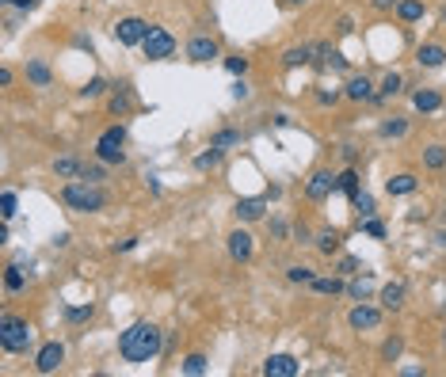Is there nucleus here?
Returning a JSON list of instances; mask_svg holds the SVG:
<instances>
[{
    "instance_id": "obj_45",
    "label": "nucleus",
    "mask_w": 446,
    "mask_h": 377,
    "mask_svg": "<svg viewBox=\"0 0 446 377\" xmlns=\"http://www.w3.org/2000/svg\"><path fill=\"white\" fill-rule=\"evenodd\" d=\"M359 229H363L370 240H385V225H382L377 217H366V221H359Z\"/></svg>"
},
{
    "instance_id": "obj_35",
    "label": "nucleus",
    "mask_w": 446,
    "mask_h": 377,
    "mask_svg": "<svg viewBox=\"0 0 446 377\" xmlns=\"http://www.w3.org/2000/svg\"><path fill=\"white\" fill-rule=\"evenodd\" d=\"M332 271L343 274V279H355V274H363V259L359 256H340L336 263H332Z\"/></svg>"
},
{
    "instance_id": "obj_6",
    "label": "nucleus",
    "mask_w": 446,
    "mask_h": 377,
    "mask_svg": "<svg viewBox=\"0 0 446 377\" xmlns=\"http://www.w3.org/2000/svg\"><path fill=\"white\" fill-rule=\"evenodd\" d=\"M149 27L153 24H145L141 16H122L115 27H111V35H115V42L122 50H133V46H141L145 35H149Z\"/></svg>"
},
{
    "instance_id": "obj_18",
    "label": "nucleus",
    "mask_w": 446,
    "mask_h": 377,
    "mask_svg": "<svg viewBox=\"0 0 446 377\" xmlns=\"http://www.w3.org/2000/svg\"><path fill=\"white\" fill-rule=\"evenodd\" d=\"M309 290L313 294H320V297H340V294H348V279L343 274H317L313 282H309Z\"/></svg>"
},
{
    "instance_id": "obj_33",
    "label": "nucleus",
    "mask_w": 446,
    "mask_h": 377,
    "mask_svg": "<svg viewBox=\"0 0 446 377\" xmlns=\"http://www.w3.org/2000/svg\"><path fill=\"white\" fill-rule=\"evenodd\" d=\"M313 279H317V271L305 267V263H290L286 267V282H294V286H309Z\"/></svg>"
},
{
    "instance_id": "obj_14",
    "label": "nucleus",
    "mask_w": 446,
    "mask_h": 377,
    "mask_svg": "<svg viewBox=\"0 0 446 377\" xmlns=\"http://www.w3.org/2000/svg\"><path fill=\"white\" fill-rule=\"evenodd\" d=\"M263 377H298L302 373V362L294 358V354H267L263 366H260Z\"/></svg>"
},
{
    "instance_id": "obj_27",
    "label": "nucleus",
    "mask_w": 446,
    "mask_h": 377,
    "mask_svg": "<svg viewBox=\"0 0 446 377\" xmlns=\"http://www.w3.org/2000/svg\"><path fill=\"white\" fill-rule=\"evenodd\" d=\"M393 16L400 19V24H420V19L427 16V4H423V0H400Z\"/></svg>"
},
{
    "instance_id": "obj_30",
    "label": "nucleus",
    "mask_w": 446,
    "mask_h": 377,
    "mask_svg": "<svg viewBox=\"0 0 446 377\" xmlns=\"http://www.w3.org/2000/svg\"><path fill=\"white\" fill-rule=\"evenodd\" d=\"M336 191H343L348 198H355L363 191V175H359V168H343L340 175H336Z\"/></svg>"
},
{
    "instance_id": "obj_10",
    "label": "nucleus",
    "mask_w": 446,
    "mask_h": 377,
    "mask_svg": "<svg viewBox=\"0 0 446 377\" xmlns=\"http://www.w3.org/2000/svg\"><path fill=\"white\" fill-rule=\"evenodd\" d=\"M187 61H195V65H206V61H214L221 58V46H218V38L214 35H191L187 38Z\"/></svg>"
},
{
    "instance_id": "obj_50",
    "label": "nucleus",
    "mask_w": 446,
    "mask_h": 377,
    "mask_svg": "<svg viewBox=\"0 0 446 377\" xmlns=\"http://www.w3.org/2000/svg\"><path fill=\"white\" fill-rule=\"evenodd\" d=\"M271 237H275V240H286V237H290L286 221H278V217H271Z\"/></svg>"
},
{
    "instance_id": "obj_23",
    "label": "nucleus",
    "mask_w": 446,
    "mask_h": 377,
    "mask_svg": "<svg viewBox=\"0 0 446 377\" xmlns=\"http://www.w3.org/2000/svg\"><path fill=\"white\" fill-rule=\"evenodd\" d=\"M408 130H412V122L400 118V115L377 122V138H382V141H400V138H408Z\"/></svg>"
},
{
    "instance_id": "obj_31",
    "label": "nucleus",
    "mask_w": 446,
    "mask_h": 377,
    "mask_svg": "<svg viewBox=\"0 0 446 377\" xmlns=\"http://www.w3.org/2000/svg\"><path fill=\"white\" fill-rule=\"evenodd\" d=\"M240 141H244V134H240V130H233V126H221V130H214L210 145H214V149H221V153H229L233 145H240Z\"/></svg>"
},
{
    "instance_id": "obj_22",
    "label": "nucleus",
    "mask_w": 446,
    "mask_h": 377,
    "mask_svg": "<svg viewBox=\"0 0 446 377\" xmlns=\"http://www.w3.org/2000/svg\"><path fill=\"white\" fill-rule=\"evenodd\" d=\"M313 248L320 252V256H340V248H343V232L340 229H320L317 237H313Z\"/></svg>"
},
{
    "instance_id": "obj_44",
    "label": "nucleus",
    "mask_w": 446,
    "mask_h": 377,
    "mask_svg": "<svg viewBox=\"0 0 446 377\" xmlns=\"http://www.w3.org/2000/svg\"><path fill=\"white\" fill-rule=\"evenodd\" d=\"M81 180H88V183H103V180H107V164H103V160H96V164H84Z\"/></svg>"
},
{
    "instance_id": "obj_54",
    "label": "nucleus",
    "mask_w": 446,
    "mask_h": 377,
    "mask_svg": "<svg viewBox=\"0 0 446 377\" xmlns=\"http://www.w3.org/2000/svg\"><path fill=\"white\" fill-rule=\"evenodd\" d=\"M73 46H76V50H88V53L96 50V46H92V38H88V35H73Z\"/></svg>"
},
{
    "instance_id": "obj_13",
    "label": "nucleus",
    "mask_w": 446,
    "mask_h": 377,
    "mask_svg": "<svg viewBox=\"0 0 446 377\" xmlns=\"http://www.w3.org/2000/svg\"><path fill=\"white\" fill-rule=\"evenodd\" d=\"M377 92H374V81L366 73H348V81H343V99H351V103H370Z\"/></svg>"
},
{
    "instance_id": "obj_15",
    "label": "nucleus",
    "mask_w": 446,
    "mask_h": 377,
    "mask_svg": "<svg viewBox=\"0 0 446 377\" xmlns=\"http://www.w3.org/2000/svg\"><path fill=\"white\" fill-rule=\"evenodd\" d=\"M405 297H408V282H405V279H393V282L382 286L377 305H382L385 313H400V309H405Z\"/></svg>"
},
{
    "instance_id": "obj_42",
    "label": "nucleus",
    "mask_w": 446,
    "mask_h": 377,
    "mask_svg": "<svg viewBox=\"0 0 446 377\" xmlns=\"http://www.w3.org/2000/svg\"><path fill=\"white\" fill-rule=\"evenodd\" d=\"M313 99H317V107H336L343 99V88H317Z\"/></svg>"
},
{
    "instance_id": "obj_43",
    "label": "nucleus",
    "mask_w": 446,
    "mask_h": 377,
    "mask_svg": "<svg viewBox=\"0 0 446 377\" xmlns=\"http://www.w3.org/2000/svg\"><path fill=\"white\" fill-rule=\"evenodd\" d=\"M313 237H317V232L309 229L305 221H294V229H290V244H302V248H305V244H313Z\"/></svg>"
},
{
    "instance_id": "obj_48",
    "label": "nucleus",
    "mask_w": 446,
    "mask_h": 377,
    "mask_svg": "<svg viewBox=\"0 0 446 377\" xmlns=\"http://www.w3.org/2000/svg\"><path fill=\"white\" fill-rule=\"evenodd\" d=\"M340 160L348 164V168H355V164H359V149H355V145H343V149H340Z\"/></svg>"
},
{
    "instance_id": "obj_11",
    "label": "nucleus",
    "mask_w": 446,
    "mask_h": 377,
    "mask_svg": "<svg viewBox=\"0 0 446 377\" xmlns=\"http://www.w3.org/2000/svg\"><path fill=\"white\" fill-rule=\"evenodd\" d=\"M267 202H271L267 195L237 198V206H233V217H237V225H255V221H263V217H267Z\"/></svg>"
},
{
    "instance_id": "obj_46",
    "label": "nucleus",
    "mask_w": 446,
    "mask_h": 377,
    "mask_svg": "<svg viewBox=\"0 0 446 377\" xmlns=\"http://www.w3.org/2000/svg\"><path fill=\"white\" fill-rule=\"evenodd\" d=\"M103 92H107V81H103V76H92V81L81 88V95H84V99H99Z\"/></svg>"
},
{
    "instance_id": "obj_2",
    "label": "nucleus",
    "mask_w": 446,
    "mask_h": 377,
    "mask_svg": "<svg viewBox=\"0 0 446 377\" xmlns=\"http://www.w3.org/2000/svg\"><path fill=\"white\" fill-rule=\"evenodd\" d=\"M61 202L73 210V214H99L107 210L111 195L103 183H88V180H65L61 187Z\"/></svg>"
},
{
    "instance_id": "obj_24",
    "label": "nucleus",
    "mask_w": 446,
    "mask_h": 377,
    "mask_svg": "<svg viewBox=\"0 0 446 377\" xmlns=\"http://www.w3.org/2000/svg\"><path fill=\"white\" fill-rule=\"evenodd\" d=\"M283 65L286 69H305V65H313V46H309V42H302V46H286Z\"/></svg>"
},
{
    "instance_id": "obj_58",
    "label": "nucleus",
    "mask_w": 446,
    "mask_h": 377,
    "mask_svg": "<svg viewBox=\"0 0 446 377\" xmlns=\"http://www.w3.org/2000/svg\"><path fill=\"white\" fill-rule=\"evenodd\" d=\"M442 351H446V328H442Z\"/></svg>"
},
{
    "instance_id": "obj_53",
    "label": "nucleus",
    "mask_w": 446,
    "mask_h": 377,
    "mask_svg": "<svg viewBox=\"0 0 446 377\" xmlns=\"http://www.w3.org/2000/svg\"><path fill=\"white\" fill-rule=\"evenodd\" d=\"M138 248V237H122V240H115V252H133Z\"/></svg>"
},
{
    "instance_id": "obj_39",
    "label": "nucleus",
    "mask_w": 446,
    "mask_h": 377,
    "mask_svg": "<svg viewBox=\"0 0 446 377\" xmlns=\"http://www.w3.org/2000/svg\"><path fill=\"white\" fill-rule=\"evenodd\" d=\"M16 210H19V195L12 191V187H4V191H0V217L12 221V217H16Z\"/></svg>"
},
{
    "instance_id": "obj_26",
    "label": "nucleus",
    "mask_w": 446,
    "mask_h": 377,
    "mask_svg": "<svg viewBox=\"0 0 446 377\" xmlns=\"http://www.w3.org/2000/svg\"><path fill=\"white\" fill-rule=\"evenodd\" d=\"M27 81L35 84V88H50V84H54L50 65L42 61V58H27Z\"/></svg>"
},
{
    "instance_id": "obj_34",
    "label": "nucleus",
    "mask_w": 446,
    "mask_h": 377,
    "mask_svg": "<svg viewBox=\"0 0 446 377\" xmlns=\"http://www.w3.org/2000/svg\"><path fill=\"white\" fill-rule=\"evenodd\" d=\"M221 157H225V153H221V149H214V145H210V149H203V153L195 157V172H214L218 164H221Z\"/></svg>"
},
{
    "instance_id": "obj_41",
    "label": "nucleus",
    "mask_w": 446,
    "mask_h": 377,
    "mask_svg": "<svg viewBox=\"0 0 446 377\" xmlns=\"http://www.w3.org/2000/svg\"><path fill=\"white\" fill-rule=\"evenodd\" d=\"M221 65H225V73H233V76H244L252 69V61L244 58V53H229V58H221Z\"/></svg>"
},
{
    "instance_id": "obj_1",
    "label": "nucleus",
    "mask_w": 446,
    "mask_h": 377,
    "mask_svg": "<svg viewBox=\"0 0 446 377\" xmlns=\"http://www.w3.org/2000/svg\"><path fill=\"white\" fill-rule=\"evenodd\" d=\"M164 347V336L157 324H149V320H138V324H130L126 331L118 336V358L130 362V366H141V362H153Z\"/></svg>"
},
{
    "instance_id": "obj_17",
    "label": "nucleus",
    "mask_w": 446,
    "mask_h": 377,
    "mask_svg": "<svg viewBox=\"0 0 446 377\" xmlns=\"http://www.w3.org/2000/svg\"><path fill=\"white\" fill-rule=\"evenodd\" d=\"M442 107H446V99H442L439 88H420V92L412 95V110H416V115H435V110H442Z\"/></svg>"
},
{
    "instance_id": "obj_28",
    "label": "nucleus",
    "mask_w": 446,
    "mask_h": 377,
    "mask_svg": "<svg viewBox=\"0 0 446 377\" xmlns=\"http://www.w3.org/2000/svg\"><path fill=\"white\" fill-rule=\"evenodd\" d=\"M370 294H374L370 274H355V279H348V297L351 301H370Z\"/></svg>"
},
{
    "instance_id": "obj_16",
    "label": "nucleus",
    "mask_w": 446,
    "mask_h": 377,
    "mask_svg": "<svg viewBox=\"0 0 446 377\" xmlns=\"http://www.w3.org/2000/svg\"><path fill=\"white\" fill-rule=\"evenodd\" d=\"M107 110L115 118H122V115H130L133 110V88L126 84V81H118L115 88H111V95H107Z\"/></svg>"
},
{
    "instance_id": "obj_4",
    "label": "nucleus",
    "mask_w": 446,
    "mask_h": 377,
    "mask_svg": "<svg viewBox=\"0 0 446 377\" xmlns=\"http://www.w3.org/2000/svg\"><path fill=\"white\" fill-rule=\"evenodd\" d=\"M126 126L122 122H115V126H107L103 134H99V141H96V160H103V164H126Z\"/></svg>"
},
{
    "instance_id": "obj_32",
    "label": "nucleus",
    "mask_w": 446,
    "mask_h": 377,
    "mask_svg": "<svg viewBox=\"0 0 446 377\" xmlns=\"http://www.w3.org/2000/svg\"><path fill=\"white\" fill-rule=\"evenodd\" d=\"M4 290H8V294L27 290V271L19 267V263H8V267H4Z\"/></svg>"
},
{
    "instance_id": "obj_37",
    "label": "nucleus",
    "mask_w": 446,
    "mask_h": 377,
    "mask_svg": "<svg viewBox=\"0 0 446 377\" xmlns=\"http://www.w3.org/2000/svg\"><path fill=\"white\" fill-rule=\"evenodd\" d=\"M351 206H355V214H359V221H366V217H377V206H374V195H366V191H359L351 198Z\"/></svg>"
},
{
    "instance_id": "obj_7",
    "label": "nucleus",
    "mask_w": 446,
    "mask_h": 377,
    "mask_svg": "<svg viewBox=\"0 0 446 377\" xmlns=\"http://www.w3.org/2000/svg\"><path fill=\"white\" fill-rule=\"evenodd\" d=\"M385 320V309L382 305H370V301H355V309L348 313V328L351 331H377Z\"/></svg>"
},
{
    "instance_id": "obj_51",
    "label": "nucleus",
    "mask_w": 446,
    "mask_h": 377,
    "mask_svg": "<svg viewBox=\"0 0 446 377\" xmlns=\"http://www.w3.org/2000/svg\"><path fill=\"white\" fill-rule=\"evenodd\" d=\"M8 8H16V12H31V8L39 4V0H4Z\"/></svg>"
},
{
    "instance_id": "obj_52",
    "label": "nucleus",
    "mask_w": 446,
    "mask_h": 377,
    "mask_svg": "<svg viewBox=\"0 0 446 377\" xmlns=\"http://www.w3.org/2000/svg\"><path fill=\"white\" fill-rule=\"evenodd\" d=\"M336 31H340V35H355V19H351V16H340Z\"/></svg>"
},
{
    "instance_id": "obj_55",
    "label": "nucleus",
    "mask_w": 446,
    "mask_h": 377,
    "mask_svg": "<svg viewBox=\"0 0 446 377\" xmlns=\"http://www.w3.org/2000/svg\"><path fill=\"white\" fill-rule=\"evenodd\" d=\"M12 81H16V73L8 65H0V88H12Z\"/></svg>"
},
{
    "instance_id": "obj_9",
    "label": "nucleus",
    "mask_w": 446,
    "mask_h": 377,
    "mask_svg": "<svg viewBox=\"0 0 446 377\" xmlns=\"http://www.w3.org/2000/svg\"><path fill=\"white\" fill-rule=\"evenodd\" d=\"M61 366H65V343L61 339H50L35 351V373L50 377V373H58Z\"/></svg>"
},
{
    "instance_id": "obj_29",
    "label": "nucleus",
    "mask_w": 446,
    "mask_h": 377,
    "mask_svg": "<svg viewBox=\"0 0 446 377\" xmlns=\"http://www.w3.org/2000/svg\"><path fill=\"white\" fill-rule=\"evenodd\" d=\"M423 168H427V172H442L446 168V145H442V141L423 145Z\"/></svg>"
},
{
    "instance_id": "obj_57",
    "label": "nucleus",
    "mask_w": 446,
    "mask_h": 377,
    "mask_svg": "<svg viewBox=\"0 0 446 377\" xmlns=\"http://www.w3.org/2000/svg\"><path fill=\"white\" fill-rule=\"evenodd\" d=\"M439 24L446 27V4H442V12H439Z\"/></svg>"
},
{
    "instance_id": "obj_12",
    "label": "nucleus",
    "mask_w": 446,
    "mask_h": 377,
    "mask_svg": "<svg viewBox=\"0 0 446 377\" xmlns=\"http://www.w3.org/2000/svg\"><path fill=\"white\" fill-rule=\"evenodd\" d=\"M225 248H229V259H233V263H248V259L255 256V237H252L248 229L237 225V229L225 237Z\"/></svg>"
},
{
    "instance_id": "obj_36",
    "label": "nucleus",
    "mask_w": 446,
    "mask_h": 377,
    "mask_svg": "<svg viewBox=\"0 0 446 377\" xmlns=\"http://www.w3.org/2000/svg\"><path fill=\"white\" fill-rule=\"evenodd\" d=\"M377 354H382V362H400V354H405V336H389Z\"/></svg>"
},
{
    "instance_id": "obj_8",
    "label": "nucleus",
    "mask_w": 446,
    "mask_h": 377,
    "mask_svg": "<svg viewBox=\"0 0 446 377\" xmlns=\"http://www.w3.org/2000/svg\"><path fill=\"white\" fill-rule=\"evenodd\" d=\"M332 191H336V172H332V168H317L305 180V202H313V206L328 202Z\"/></svg>"
},
{
    "instance_id": "obj_5",
    "label": "nucleus",
    "mask_w": 446,
    "mask_h": 377,
    "mask_svg": "<svg viewBox=\"0 0 446 377\" xmlns=\"http://www.w3.org/2000/svg\"><path fill=\"white\" fill-rule=\"evenodd\" d=\"M141 53L149 61H168V58H176V35L168 27H157L153 24L149 27V35H145V42H141Z\"/></svg>"
},
{
    "instance_id": "obj_38",
    "label": "nucleus",
    "mask_w": 446,
    "mask_h": 377,
    "mask_svg": "<svg viewBox=\"0 0 446 377\" xmlns=\"http://www.w3.org/2000/svg\"><path fill=\"white\" fill-rule=\"evenodd\" d=\"M180 370H183L187 377H203V373L210 370V362H206V354H187V358L180 362Z\"/></svg>"
},
{
    "instance_id": "obj_49",
    "label": "nucleus",
    "mask_w": 446,
    "mask_h": 377,
    "mask_svg": "<svg viewBox=\"0 0 446 377\" xmlns=\"http://www.w3.org/2000/svg\"><path fill=\"white\" fill-rule=\"evenodd\" d=\"M397 4H400V0H370V8H374V12H382V16L397 12Z\"/></svg>"
},
{
    "instance_id": "obj_3",
    "label": "nucleus",
    "mask_w": 446,
    "mask_h": 377,
    "mask_svg": "<svg viewBox=\"0 0 446 377\" xmlns=\"http://www.w3.org/2000/svg\"><path fill=\"white\" fill-rule=\"evenodd\" d=\"M35 347V328L31 320L16 313H0V351L4 354H27Z\"/></svg>"
},
{
    "instance_id": "obj_40",
    "label": "nucleus",
    "mask_w": 446,
    "mask_h": 377,
    "mask_svg": "<svg viewBox=\"0 0 446 377\" xmlns=\"http://www.w3.org/2000/svg\"><path fill=\"white\" fill-rule=\"evenodd\" d=\"M96 316V305L88 301V305H65V320L69 324H84V320H92Z\"/></svg>"
},
{
    "instance_id": "obj_21",
    "label": "nucleus",
    "mask_w": 446,
    "mask_h": 377,
    "mask_svg": "<svg viewBox=\"0 0 446 377\" xmlns=\"http://www.w3.org/2000/svg\"><path fill=\"white\" fill-rule=\"evenodd\" d=\"M400 88H405V76H400L397 69H389V73L382 76V84H377V95L370 99V103H377V107L389 103V99H397V95H400Z\"/></svg>"
},
{
    "instance_id": "obj_20",
    "label": "nucleus",
    "mask_w": 446,
    "mask_h": 377,
    "mask_svg": "<svg viewBox=\"0 0 446 377\" xmlns=\"http://www.w3.org/2000/svg\"><path fill=\"white\" fill-rule=\"evenodd\" d=\"M416 65L420 69H442L446 65V46L442 42H423V46L416 50Z\"/></svg>"
},
{
    "instance_id": "obj_19",
    "label": "nucleus",
    "mask_w": 446,
    "mask_h": 377,
    "mask_svg": "<svg viewBox=\"0 0 446 377\" xmlns=\"http://www.w3.org/2000/svg\"><path fill=\"white\" fill-rule=\"evenodd\" d=\"M416 191H420V180L412 172H397V175H389V180H385V195L389 198H408Z\"/></svg>"
},
{
    "instance_id": "obj_56",
    "label": "nucleus",
    "mask_w": 446,
    "mask_h": 377,
    "mask_svg": "<svg viewBox=\"0 0 446 377\" xmlns=\"http://www.w3.org/2000/svg\"><path fill=\"white\" fill-rule=\"evenodd\" d=\"M305 0H278V8H302Z\"/></svg>"
},
{
    "instance_id": "obj_25",
    "label": "nucleus",
    "mask_w": 446,
    "mask_h": 377,
    "mask_svg": "<svg viewBox=\"0 0 446 377\" xmlns=\"http://www.w3.org/2000/svg\"><path fill=\"white\" fill-rule=\"evenodd\" d=\"M81 172H84V160L73 157V153H65V157L54 160V175H58V180H81Z\"/></svg>"
},
{
    "instance_id": "obj_47",
    "label": "nucleus",
    "mask_w": 446,
    "mask_h": 377,
    "mask_svg": "<svg viewBox=\"0 0 446 377\" xmlns=\"http://www.w3.org/2000/svg\"><path fill=\"white\" fill-rule=\"evenodd\" d=\"M229 92H233V99H248V95H252V84L244 81V76H237V81H233V88H229Z\"/></svg>"
}]
</instances>
